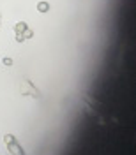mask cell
Returning a JSON list of instances; mask_svg holds the SVG:
<instances>
[{"label": "cell", "mask_w": 136, "mask_h": 155, "mask_svg": "<svg viewBox=\"0 0 136 155\" xmlns=\"http://www.w3.org/2000/svg\"><path fill=\"white\" fill-rule=\"evenodd\" d=\"M4 141H5L7 150L11 152V155H25L23 148L19 146V143L16 141V137H14L12 134H5V136H4Z\"/></svg>", "instance_id": "3"}, {"label": "cell", "mask_w": 136, "mask_h": 155, "mask_svg": "<svg viewBox=\"0 0 136 155\" xmlns=\"http://www.w3.org/2000/svg\"><path fill=\"white\" fill-rule=\"evenodd\" d=\"M83 102H85L87 106L92 107V109L96 111L97 115H101V113H103V115H108L106 106H104V104H103L99 99H96L94 95H90V94H85V95H83Z\"/></svg>", "instance_id": "1"}, {"label": "cell", "mask_w": 136, "mask_h": 155, "mask_svg": "<svg viewBox=\"0 0 136 155\" xmlns=\"http://www.w3.org/2000/svg\"><path fill=\"white\" fill-rule=\"evenodd\" d=\"M21 37H23V41H25V39H30V37H34V30L27 28L25 32H21Z\"/></svg>", "instance_id": "6"}, {"label": "cell", "mask_w": 136, "mask_h": 155, "mask_svg": "<svg viewBox=\"0 0 136 155\" xmlns=\"http://www.w3.org/2000/svg\"><path fill=\"white\" fill-rule=\"evenodd\" d=\"M19 92H21V95H25V97L30 95V97H34V99H41V92L34 87V83H32L30 79H23V81H21Z\"/></svg>", "instance_id": "2"}, {"label": "cell", "mask_w": 136, "mask_h": 155, "mask_svg": "<svg viewBox=\"0 0 136 155\" xmlns=\"http://www.w3.org/2000/svg\"><path fill=\"white\" fill-rule=\"evenodd\" d=\"M27 28H29V27H27V23H25V21H19V23L14 25V32H16V34H21V32H25Z\"/></svg>", "instance_id": "4"}, {"label": "cell", "mask_w": 136, "mask_h": 155, "mask_svg": "<svg viewBox=\"0 0 136 155\" xmlns=\"http://www.w3.org/2000/svg\"><path fill=\"white\" fill-rule=\"evenodd\" d=\"M83 109H85V113H88L90 116H97V113H96V111H94V109H92L90 106H87V104L83 106Z\"/></svg>", "instance_id": "7"}, {"label": "cell", "mask_w": 136, "mask_h": 155, "mask_svg": "<svg viewBox=\"0 0 136 155\" xmlns=\"http://www.w3.org/2000/svg\"><path fill=\"white\" fill-rule=\"evenodd\" d=\"M2 62H4V65H7V67H9V65H12V58H9V57H5Z\"/></svg>", "instance_id": "8"}, {"label": "cell", "mask_w": 136, "mask_h": 155, "mask_svg": "<svg viewBox=\"0 0 136 155\" xmlns=\"http://www.w3.org/2000/svg\"><path fill=\"white\" fill-rule=\"evenodd\" d=\"M0 25H2V14H0Z\"/></svg>", "instance_id": "9"}, {"label": "cell", "mask_w": 136, "mask_h": 155, "mask_svg": "<svg viewBox=\"0 0 136 155\" xmlns=\"http://www.w3.org/2000/svg\"><path fill=\"white\" fill-rule=\"evenodd\" d=\"M37 11L39 12H48L49 11V4L48 2H39L37 4Z\"/></svg>", "instance_id": "5"}]
</instances>
